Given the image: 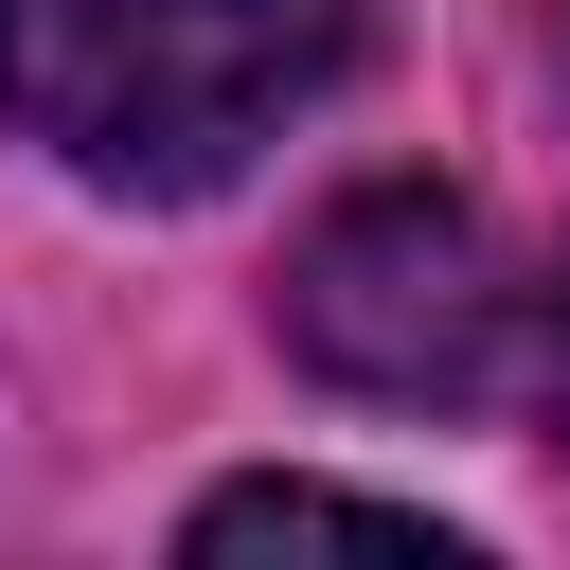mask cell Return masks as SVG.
Returning <instances> with one entry per match:
<instances>
[{
    "instance_id": "7a4b0ae2",
    "label": "cell",
    "mask_w": 570,
    "mask_h": 570,
    "mask_svg": "<svg viewBox=\"0 0 570 570\" xmlns=\"http://www.w3.org/2000/svg\"><path fill=\"white\" fill-rule=\"evenodd\" d=\"M499 249H481V214L463 196H428V178H374V196H338L321 232H303V267H285V338H303V374H338V392H374V410H463L481 374H499Z\"/></svg>"
},
{
    "instance_id": "277c9868",
    "label": "cell",
    "mask_w": 570,
    "mask_h": 570,
    "mask_svg": "<svg viewBox=\"0 0 570 570\" xmlns=\"http://www.w3.org/2000/svg\"><path fill=\"white\" fill-rule=\"evenodd\" d=\"M552 445H570V285H552Z\"/></svg>"
},
{
    "instance_id": "3957f363",
    "label": "cell",
    "mask_w": 570,
    "mask_h": 570,
    "mask_svg": "<svg viewBox=\"0 0 570 570\" xmlns=\"http://www.w3.org/2000/svg\"><path fill=\"white\" fill-rule=\"evenodd\" d=\"M196 552H410V570H463L445 517L338 499V481H232V499H196Z\"/></svg>"
},
{
    "instance_id": "6da1fadb",
    "label": "cell",
    "mask_w": 570,
    "mask_h": 570,
    "mask_svg": "<svg viewBox=\"0 0 570 570\" xmlns=\"http://www.w3.org/2000/svg\"><path fill=\"white\" fill-rule=\"evenodd\" d=\"M356 0H0V107L107 196H214L321 71Z\"/></svg>"
}]
</instances>
